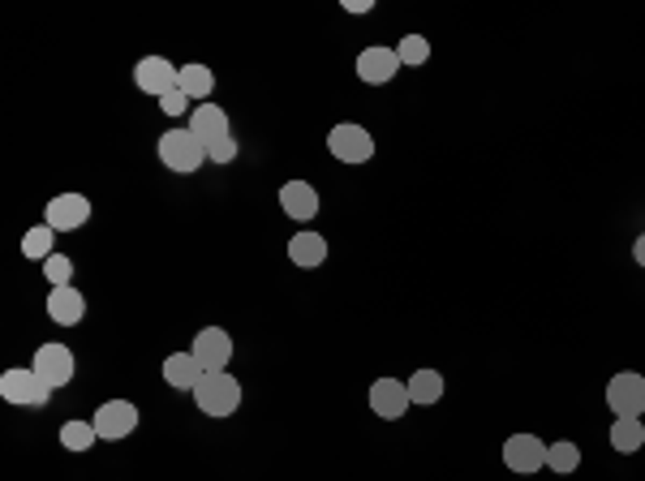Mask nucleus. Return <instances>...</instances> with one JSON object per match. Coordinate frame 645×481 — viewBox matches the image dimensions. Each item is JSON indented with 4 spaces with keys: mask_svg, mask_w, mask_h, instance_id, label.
I'll return each mask as SVG.
<instances>
[{
    "mask_svg": "<svg viewBox=\"0 0 645 481\" xmlns=\"http://www.w3.org/2000/svg\"><path fill=\"white\" fill-rule=\"evenodd\" d=\"M207 159H211V164H233V159H237V138L211 142V147H207Z\"/></svg>",
    "mask_w": 645,
    "mask_h": 481,
    "instance_id": "nucleus-27",
    "label": "nucleus"
},
{
    "mask_svg": "<svg viewBox=\"0 0 645 481\" xmlns=\"http://www.w3.org/2000/svg\"><path fill=\"white\" fill-rule=\"evenodd\" d=\"M86 220H91V202H86L82 194H56L48 207H43V224H48L52 232H74Z\"/></svg>",
    "mask_w": 645,
    "mask_h": 481,
    "instance_id": "nucleus-12",
    "label": "nucleus"
},
{
    "mask_svg": "<svg viewBox=\"0 0 645 481\" xmlns=\"http://www.w3.org/2000/svg\"><path fill=\"white\" fill-rule=\"evenodd\" d=\"M52 237H56V232H52L48 224L26 228V237H22V254H26V258H52V254H56V250H52Z\"/></svg>",
    "mask_w": 645,
    "mask_h": 481,
    "instance_id": "nucleus-25",
    "label": "nucleus"
},
{
    "mask_svg": "<svg viewBox=\"0 0 645 481\" xmlns=\"http://www.w3.org/2000/svg\"><path fill=\"white\" fill-rule=\"evenodd\" d=\"M181 78V65H172L168 56H142V61L134 65V86L142 95H155V99H164L172 86H177Z\"/></svg>",
    "mask_w": 645,
    "mask_h": 481,
    "instance_id": "nucleus-8",
    "label": "nucleus"
},
{
    "mask_svg": "<svg viewBox=\"0 0 645 481\" xmlns=\"http://www.w3.org/2000/svg\"><path fill=\"white\" fill-rule=\"evenodd\" d=\"M155 151H160L164 168L177 172V177H190V172H198V168L207 164V147L190 134V129H168Z\"/></svg>",
    "mask_w": 645,
    "mask_h": 481,
    "instance_id": "nucleus-2",
    "label": "nucleus"
},
{
    "mask_svg": "<svg viewBox=\"0 0 645 481\" xmlns=\"http://www.w3.org/2000/svg\"><path fill=\"white\" fill-rule=\"evenodd\" d=\"M52 396V387L43 383V378L35 370H22V366H13L0 374V400L5 404H18V408H43Z\"/></svg>",
    "mask_w": 645,
    "mask_h": 481,
    "instance_id": "nucleus-4",
    "label": "nucleus"
},
{
    "mask_svg": "<svg viewBox=\"0 0 645 481\" xmlns=\"http://www.w3.org/2000/svg\"><path fill=\"white\" fill-rule=\"evenodd\" d=\"M405 387H409V400H413V404H439V400H443V374H439V370H418V374H409Z\"/></svg>",
    "mask_w": 645,
    "mask_h": 481,
    "instance_id": "nucleus-21",
    "label": "nucleus"
},
{
    "mask_svg": "<svg viewBox=\"0 0 645 481\" xmlns=\"http://www.w3.org/2000/svg\"><path fill=\"white\" fill-rule=\"evenodd\" d=\"M190 134L203 142V147H211V142H224L233 138V129H228V112L215 108V104H198L190 112Z\"/></svg>",
    "mask_w": 645,
    "mask_h": 481,
    "instance_id": "nucleus-15",
    "label": "nucleus"
},
{
    "mask_svg": "<svg viewBox=\"0 0 645 481\" xmlns=\"http://www.w3.org/2000/svg\"><path fill=\"white\" fill-rule=\"evenodd\" d=\"M547 469L551 473H577L581 469V447L559 439V443H547Z\"/></svg>",
    "mask_w": 645,
    "mask_h": 481,
    "instance_id": "nucleus-22",
    "label": "nucleus"
},
{
    "mask_svg": "<svg viewBox=\"0 0 645 481\" xmlns=\"http://www.w3.org/2000/svg\"><path fill=\"white\" fill-rule=\"evenodd\" d=\"M504 464L512 473L547 469V443H542L538 434H508V439H504Z\"/></svg>",
    "mask_w": 645,
    "mask_h": 481,
    "instance_id": "nucleus-10",
    "label": "nucleus"
},
{
    "mask_svg": "<svg viewBox=\"0 0 645 481\" xmlns=\"http://www.w3.org/2000/svg\"><path fill=\"white\" fill-rule=\"evenodd\" d=\"M396 69H405V65H400V56H396V48H379V43H375V48L357 52V78L370 82V86L392 82Z\"/></svg>",
    "mask_w": 645,
    "mask_h": 481,
    "instance_id": "nucleus-13",
    "label": "nucleus"
},
{
    "mask_svg": "<svg viewBox=\"0 0 645 481\" xmlns=\"http://www.w3.org/2000/svg\"><path fill=\"white\" fill-rule=\"evenodd\" d=\"M160 108H164L168 116H181L185 108H190V95H185V91H181V86H172V91H168V95L160 99Z\"/></svg>",
    "mask_w": 645,
    "mask_h": 481,
    "instance_id": "nucleus-28",
    "label": "nucleus"
},
{
    "mask_svg": "<svg viewBox=\"0 0 645 481\" xmlns=\"http://www.w3.org/2000/svg\"><path fill=\"white\" fill-rule=\"evenodd\" d=\"M194 404H198V413H207V417H233L241 408V383L228 370L203 374L194 387Z\"/></svg>",
    "mask_w": 645,
    "mask_h": 481,
    "instance_id": "nucleus-1",
    "label": "nucleus"
},
{
    "mask_svg": "<svg viewBox=\"0 0 645 481\" xmlns=\"http://www.w3.org/2000/svg\"><path fill=\"white\" fill-rule=\"evenodd\" d=\"M327 151H332L340 164H370V159H375V138L357 121H340V125H332V134H327Z\"/></svg>",
    "mask_w": 645,
    "mask_h": 481,
    "instance_id": "nucleus-3",
    "label": "nucleus"
},
{
    "mask_svg": "<svg viewBox=\"0 0 645 481\" xmlns=\"http://www.w3.org/2000/svg\"><path fill=\"white\" fill-rule=\"evenodd\" d=\"M190 353L198 357L203 374H220V370H228V361H233V335H228L224 327H203L194 335Z\"/></svg>",
    "mask_w": 645,
    "mask_h": 481,
    "instance_id": "nucleus-7",
    "label": "nucleus"
},
{
    "mask_svg": "<svg viewBox=\"0 0 645 481\" xmlns=\"http://www.w3.org/2000/svg\"><path fill=\"white\" fill-rule=\"evenodd\" d=\"M289 262H293V267H323V262H327V241L319 237V232L301 228L297 237L289 241Z\"/></svg>",
    "mask_w": 645,
    "mask_h": 481,
    "instance_id": "nucleus-18",
    "label": "nucleus"
},
{
    "mask_svg": "<svg viewBox=\"0 0 645 481\" xmlns=\"http://www.w3.org/2000/svg\"><path fill=\"white\" fill-rule=\"evenodd\" d=\"M82 314H86V297L78 293L74 284L52 288V293H48V318H52V323H61V327H78V323H82Z\"/></svg>",
    "mask_w": 645,
    "mask_h": 481,
    "instance_id": "nucleus-16",
    "label": "nucleus"
},
{
    "mask_svg": "<svg viewBox=\"0 0 645 481\" xmlns=\"http://www.w3.org/2000/svg\"><path fill=\"white\" fill-rule=\"evenodd\" d=\"M95 443H99V434H95L91 421H65L61 426V447L65 451H78L82 456V451H91Z\"/></svg>",
    "mask_w": 645,
    "mask_h": 481,
    "instance_id": "nucleus-23",
    "label": "nucleus"
},
{
    "mask_svg": "<svg viewBox=\"0 0 645 481\" xmlns=\"http://www.w3.org/2000/svg\"><path fill=\"white\" fill-rule=\"evenodd\" d=\"M280 207H284V215H289V220L306 224V220H314V215H319V189H314L310 181H284L280 185Z\"/></svg>",
    "mask_w": 645,
    "mask_h": 481,
    "instance_id": "nucleus-14",
    "label": "nucleus"
},
{
    "mask_svg": "<svg viewBox=\"0 0 645 481\" xmlns=\"http://www.w3.org/2000/svg\"><path fill=\"white\" fill-rule=\"evenodd\" d=\"M43 275H48L52 288H65L69 280H74V262H69L65 254H52V258H43Z\"/></svg>",
    "mask_w": 645,
    "mask_h": 481,
    "instance_id": "nucleus-26",
    "label": "nucleus"
},
{
    "mask_svg": "<svg viewBox=\"0 0 645 481\" xmlns=\"http://www.w3.org/2000/svg\"><path fill=\"white\" fill-rule=\"evenodd\" d=\"M31 370L56 391V387H69V378H74V370H78V361H74V353H69L65 344H39Z\"/></svg>",
    "mask_w": 645,
    "mask_h": 481,
    "instance_id": "nucleus-9",
    "label": "nucleus"
},
{
    "mask_svg": "<svg viewBox=\"0 0 645 481\" xmlns=\"http://www.w3.org/2000/svg\"><path fill=\"white\" fill-rule=\"evenodd\" d=\"M607 408L615 417H641L645 413V378L637 370H624L607 383Z\"/></svg>",
    "mask_w": 645,
    "mask_h": 481,
    "instance_id": "nucleus-6",
    "label": "nucleus"
},
{
    "mask_svg": "<svg viewBox=\"0 0 645 481\" xmlns=\"http://www.w3.org/2000/svg\"><path fill=\"white\" fill-rule=\"evenodd\" d=\"M177 86H181L185 95H190V104H203V99L215 91V74H211L207 65H198V61H194V65H181Z\"/></svg>",
    "mask_w": 645,
    "mask_h": 481,
    "instance_id": "nucleus-20",
    "label": "nucleus"
},
{
    "mask_svg": "<svg viewBox=\"0 0 645 481\" xmlns=\"http://www.w3.org/2000/svg\"><path fill=\"white\" fill-rule=\"evenodd\" d=\"M633 258H637V267H645V232L633 241Z\"/></svg>",
    "mask_w": 645,
    "mask_h": 481,
    "instance_id": "nucleus-30",
    "label": "nucleus"
},
{
    "mask_svg": "<svg viewBox=\"0 0 645 481\" xmlns=\"http://www.w3.org/2000/svg\"><path fill=\"white\" fill-rule=\"evenodd\" d=\"M409 408H413V400L400 378H375V383H370V413H379L383 421H400Z\"/></svg>",
    "mask_w": 645,
    "mask_h": 481,
    "instance_id": "nucleus-11",
    "label": "nucleus"
},
{
    "mask_svg": "<svg viewBox=\"0 0 645 481\" xmlns=\"http://www.w3.org/2000/svg\"><path fill=\"white\" fill-rule=\"evenodd\" d=\"M164 383L168 387H177V391H194L198 387V378H203V366H198V357L194 353H172L164 357Z\"/></svg>",
    "mask_w": 645,
    "mask_h": 481,
    "instance_id": "nucleus-17",
    "label": "nucleus"
},
{
    "mask_svg": "<svg viewBox=\"0 0 645 481\" xmlns=\"http://www.w3.org/2000/svg\"><path fill=\"white\" fill-rule=\"evenodd\" d=\"M611 447L620 451V456H633V451L645 447V426L641 417H615L611 421Z\"/></svg>",
    "mask_w": 645,
    "mask_h": 481,
    "instance_id": "nucleus-19",
    "label": "nucleus"
},
{
    "mask_svg": "<svg viewBox=\"0 0 645 481\" xmlns=\"http://www.w3.org/2000/svg\"><path fill=\"white\" fill-rule=\"evenodd\" d=\"M344 9H349V13H370V9H375V0H344Z\"/></svg>",
    "mask_w": 645,
    "mask_h": 481,
    "instance_id": "nucleus-29",
    "label": "nucleus"
},
{
    "mask_svg": "<svg viewBox=\"0 0 645 481\" xmlns=\"http://www.w3.org/2000/svg\"><path fill=\"white\" fill-rule=\"evenodd\" d=\"M91 426H95V434H99L104 443L129 439V434L138 430V408L129 404V400H108V404H99V408H95Z\"/></svg>",
    "mask_w": 645,
    "mask_h": 481,
    "instance_id": "nucleus-5",
    "label": "nucleus"
},
{
    "mask_svg": "<svg viewBox=\"0 0 645 481\" xmlns=\"http://www.w3.org/2000/svg\"><path fill=\"white\" fill-rule=\"evenodd\" d=\"M396 56H400V65H405V69L426 65V61H430V43H426V35H405V39L396 43Z\"/></svg>",
    "mask_w": 645,
    "mask_h": 481,
    "instance_id": "nucleus-24",
    "label": "nucleus"
}]
</instances>
